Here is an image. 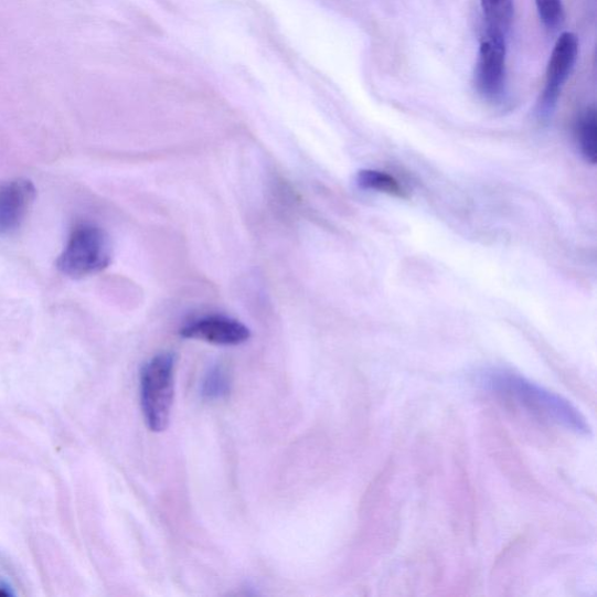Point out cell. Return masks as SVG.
I'll return each mask as SVG.
<instances>
[{"instance_id": "obj_1", "label": "cell", "mask_w": 597, "mask_h": 597, "mask_svg": "<svg viewBox=\"0 0 597 597\" xmlns=\"http://www.w3.org/2000/svg\"><path fill=\"white\" fill-rule=\"evenodd\" d=\"M482 383L504 402L524 411L533 420L558 425L575 434H590V426L578 408L519 374L508 370H491L483 376Z\"/></svg>"}, {"instance_id": "obj_2", "label": "cell", "mask_w": 597, "mask_h": 597, "mask_svg": "<svg viewBox=\"0 0 597 597\" xmlns=\"http://www.w3.org/2000/svg\"><path fill=\"white\" fill-rule=\"evenodd\" d=\"M111 258L108 234L96 224L81 223L73 230L56 265L61 274L81 279L106 270Z\"/></svg>"}, {"instance_id": "obj_3", "label": "cell", "mask_w": 597, "mask_h": 597, "mask_svg": "<svg viewBox=\"0 0 597 597\" xmlns=\"http://www.w3.org/2000/svg\"><path fill=\"white\" fill-rule=\"evenodd\" d=\"M175 356L162 353L143 365L140 398L143 418L153 431L168 428L174 399Z\"/></svg>"}, {"instance_id": "obj_4", "label": "cell", "mask_w": 597, "mask_h": 597, "mask_svg": "<svg viewBox=\"0 0 597 597\" xmlns=\"http://www.w3.org/2000/svg\"><path fill=\"white\" fill-rule=\"evenodd\" d=\"M578 56V36L572 32L562 33L551 53L545 87L539 102L537 114L542 120H548L557 109L559 97L574 71Z\"/></svg>"}, {"instance_id": "obj_5", "label": "cell", "mask_w": 597, "mask_h": 597, "mask_svg": "<svg viewBox=\"0 0 597 597\" xmlns=\"http://www.w3.org/2000/svg\"><path fill=\"white\" fill-rule=\"evenodd\" d=\"M476 86L487 100L503 98L507 86V38L486 33L477 61Z\"/></svg>"}, {"instance_id": "obj_6", "label": "cell", "mask_w": 597, "mask_h": 597, "mask_svg": "<svg viewBox=\"0 0 597 597\" xmlns=\"http://www.w3.org/2000/svg\"><path fill=\"white\" fill-rule=\"evenodd\" d=\"M35 196L34 184L28 179L0 184V236H9L23 225Z\"/></svg>"}, {"instance_id": "obj_7", "label": "cell", "mask_w": 597, "mask_h": 597, "mask_svg": "<svg viewBox=\"0 0 597 597\" xmlns=\"http://www.w3.org/2000/svg\"><path fill=\"white\" fill-rule=\"evenodd\" d=\"M184 339L200 340L216 345H238L252 337L250 329L238 320L210 316L184 326L180 332Z\"/></svg>"}, {"instance_id": "obj_8", "label": "cell", "mask_w": 597, "mask_h": 597, "mask_svg": "<svg viewBox=\"0 0 597 597\" xmlns=\"http://www.w3.org/2000/svg\"><path fill=\"white\" fill-rule=\"evenodd\" d=\"M486 33L507 38L513 19V0H481Z\"/></svg>"}, {"instance_id": "obj_9", "label": "cell", "mask_w": 597, "mask_h": 597, "mask_svg": "<svg viewBox=\"0 0 597 597\" xmlns=\"http://www.w3.org/2000/svg\"><path fill=\"white\" fill-rule=\"evenodd\" d=\"M358 184L362 190L386 193L388 195L405 198V191L399 181L382 171L362 170L356 178Z\"/></svg>"}, {"instance_id": "obj_10", "label": "cell", "mask_w": 597, "mask_h": 597, "mask_svg": "<svg viewBox=\"0 0 597 597\" xmlns=\"http://www.w3.org/2000/svg\"><path fill=\"white\" fill-rule=\"evenodd\" d=\"M576 136H578L583 157L587 162L595 164L597 157V119L594 108L587 109L580 117L578 127H576Z\"/></svg>"}, {"instance_id": "obj_11", "label": "cell", "mask_w": 597, "mask_h": 597, "mask_svg": "<svg viewBox=\"0 0 597 597\" xmlns=\"http://www.w3.org/2000/svg\"><path fill=\"white\" fill-rule=\"evenodd\" d=\"M230 390V376L221 366L212 369L202 383V395L211 401L223 398L228 395Z\"/></svg>"}, {"instance_id": "obj_12", "label": "cell", "mask_w": 597, "mask_h": 597, "mask_svg": "<svg viewBox=\"0 0 597 597\" xmlns=\"http://www.w3.org/2000/svg\"><path fill=\"white\" fill-rule=\"evenodd\" d=\"M543 25L550 32L558 31L565 22L562 0H535Z\"/></svg>"}]
</instances>
